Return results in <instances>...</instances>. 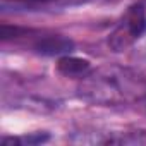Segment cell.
Masks as SVG:
<instances>
[{"label":"cell","instance_id":"2","mask_svg":"<svg viewBox=\"0 0 146 146\" xmlns=\"http://www.w3.org/2000/svg\"><path fill=\"white\" fill-rule=\"evenodd\" d=\"M144 29H146V7L141 2L132 4L120 19V23L117 24V28L112 31L108 45L113 52H124L136 40L141 38Z\"/></svg>","mask_w":146,"mask_h":146},{"label":"cell","instance_id":"3","mask_svg":"<svg viewBox=\"0 0 146 146\" xmlns=\"http://www.w3.org/2000/svg\"><path fill=\"white\" fill-rule=\"evenodd\" d=\"M91 70V62L88 58H79L72 55H62L57 62V72L64 78H84Z\"/></svg>","mask_w":146,"mask_h":146},{"label":"cell","instance_id":"1","mask_svg":"<svg viewBox=\"0 0 146 146\" xmlns=\"http://www.w3.org/2000/svg\"><path fill=\"white\" fill-rule=\"evenodd\" d=\"M79 96L105 107L134 103L146 98V81L129 69L102 67L81 78Z\"/></svg>","mask_w":146,"mask_h":146},{"label":"cell","instance_id":"4","mask_svg":"<svg viewBox=\"0 0 146 146\" xmlns=\"http://www.w3.org/2000/svg\"><path fill=\"white\" fill-rule=\"evenodd\" d=\"M72 48H74V43H72L69 38L60 36V35H52V36L41 38L35 45V50L38 53L48 55V57H53V55H67L69 52H72Z\"/></svg>","mask_w":146,"mask_h":146},{"label":"cell","instance_id":"5","mask_svg":"<svg viewBox=\"0 0 146 146\" xmlns=\"http://www.w3.org/2000/svg\"><path fill=\"white\" fill-rule=\"evenodd\" d=\"M55 0H14V4H19L23 7H38V5H48Z\"/></svg>","mask_w":146,"mask_h":146}]
</instances>
